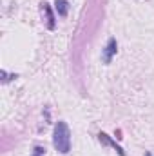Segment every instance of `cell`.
I'll return each instance as SVG.
<instances>
[{
	"label": "cell",
	"mask_w": 154,
	"mask_h": 156,
	"mask_svg": "<svg viewBox=\"0 0 154 156\" xmlns=\"http://www.w3.org/2000/svg\"><path fill=\"white\" fill-rule=\"evenodd\" d=\"M53 145L60 154H69V151H71V129L64 120L56 122V125H54Z\"/></svg>",
	"instance_id": "6da1fadb"
},
{
	"label": "cell",
	"mask_w": 154,
	"mask_h": 156,
	"mask_svg": "<svg viewBox=\"0 0 154 156\" xmlns=\"http://www.w3.org/2000/svg\"><path fill=\"white\" fill-rule=\"evenodd\" d=\"M116 51H118V42H116V38H109L107 45H105L103 51H102V60H103V64H111V62H113Z\"/></svg>",
	"instance_id": "7a4b0ae2"
},
{
	"label": "cell",
	"mask_w": 154,
	"mask_h": 156,
	"mask_svg": "<svg viewBox=\"0 0 154 156\" xmlns=\"http://www.w3.org/2000/svg\"><path fill=\"white\" fill-rule=\"evenodd\" d=\"M40 5H42V11H44V15H45V26H47V29H49V31H53V29L56 27V18H54V13H53L51 5H49L47 2H42Z\"/></svg>",
	"instance_id": "3957f363"
},
{
	"label": "cell",
	"mask_w": 154,
	"mask_h": 156,
	"mask_svg": "<svg viewBox=\"0 0 154 156\" xmlns=\"http://www.w3.org/2000/svg\"><path fill=\"white\" fill-rule=\"evenodd\" d=\"M98 140H100L102 144H107V145H111V147H113V149H114V151H116L120 156H127V154H125V151H123V149H121V147L116 144V140H113V138H111L107 133H100V134H98Z\"/></svg>",
	"instance_id": "277c9868"
},
{
	"label": "cell",
	"mask_w": 154,
	"mask_h": 156,
	"mask_svg": "<svg viewBox=\"0 0 154 156\" xmlns=\"http://www.w3.org/2000/svg\"><path fill=\"white\" fill-rule=\"evenodd\" d=\"M54 9H56L58 16L65 18L67 13H69V2H67V0H56V2H54Z\"/></svg>",
	"instance_id": "5b68a950"
},
{
	"label": "cell",
	"mask_w": 154,
	"mask_h": 156,
	"mask_svg": "<svg viewBox=\"0 0 154 156\" xmlns=\"http://www.w3.org/2000/svg\"><path fill=\"white\" fill-rule=\"evenodd\" d=\"M0 76H2V83H7L9 80H13V78H18V75H7L4 69L0 71Z\"/></svg>",
	"instance_id": "8992f818"
},
{
	"label": "cell",
	"mask_w": 154,
	"mask_h": 156,
	"mask_svg": "<svg viewBox=\"0 0 154 156\" xmlns=\"http://www.w3.org/2000/svg\"><path fill=\"white\" fill-rule=\"evenodd\" d=\"M45 154V147H42V145H37L35 149H33V156H44Z\"/></svg>",
	"instance_id": "52a82bcc"
},
{
	"label": "cell",
	"mask_w": 154,
	"mask_h": 156,
	"mask_svg": "<svg viewBox=\"0 0 154 156\" xmlns=\"http://www.w3.org/2000/svg\"><path fill=\"white\" fill-rule=\"evenodd\" d=\"M145 156H152V153H145Z\"/></svg>",
	"instance_id": "ba28073f"
}]
</instances>
